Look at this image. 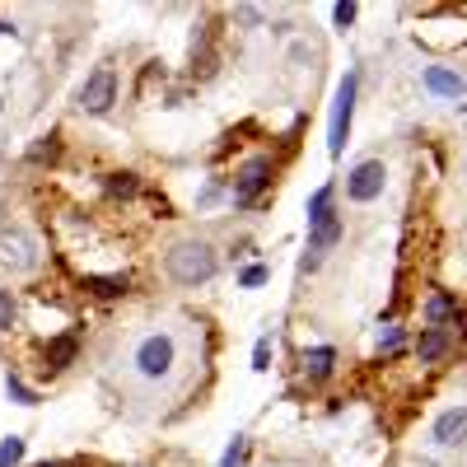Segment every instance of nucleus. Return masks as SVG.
I'll return each mask as SVG.
<instances>
[{"label":"nucleus","instance_id":"18","mask_svg":"<svg viewBox=\"0 0 467 467\" xmlns=\"http://www.w3.org/2000/svg\"><path fill=\"white\" fill-rule=\"evenodd\" d=\"M402 346H407V327H398V323L379 327V350H383V356H398Z\"/></svg>","mask_w":467,"mask_h":467},{"label":"nucleus","instance_id":"27","mask_svg":"<svg viewBox=\"0 0 467 467\" xmlns=\"http://www.w3.org/2000/svg\"><path fill=\"white\" fill-rule=\"evenodd\" d=\"M244 453H248V440L239 435V440L229 444V453H224V467H244Z\"/></svg>","mask_w":467,"mask_h":467},{"label":"nucleus","instance_id":"20","mask_svg":"<svg viewBox=\"0 0 467 467\" xmlns=\"http://www.w3.org/2000/svg\"><path fill=\"white\" fill-rule=\"evenodd\" d=\"M266 281H271V266H266V262H253V266L239 271V285H244V290H257V285H266Z\"/></svg>","mask_w":467,"mask_h":467},{"label":"nucleus","instance_id":"30","mask_svg":"<svg viewBox=\"0 0 467 467\" xmlns=\"http://www.w3.org/2000/svg\"><path fill=\"white\" fill-rule=\"evenodd\" d=\"M0 108H5V99H0Z\"/></svg>","mask_w":467,"mask_h":467},{"label":"nucleus","instance_id":"16","mask_svg":"<svg viewBox=\"0 0 467 467\" xmlns=\"http://www.w3.org/2000/svg\"><path fill=\"white\" fill-rule=\"evenodd\" d=\"M332 202H337V182H323L314 197H308V229H314L318 220H327L332 215Z\"/></svg>","mask_w":467,"mask_h":467},{"label":"nucleus","instance_id":"21","mask_svg":"<svg viewBox=\"0 0 467 467\" xmlns=\"http://www.w3.org/2000/svg\"><path fill=\"white\" fill-rule=\"evenodd\" d=\"M19 462H24V440L10 435L5 444H0V467H19Z\"/></svg>","mask_w":467,"mask_h":467},{"label":"nucleus","instance_id":"25","mask_svg":"<svg viewBox=\"0 0 467 467\" xmlns=\"http://www.w3.org/2000/svg\"><path fill=\"white\" fill-rule=\"evenodd\" d=\"M220 197H224V182H220V178H211V182L197 192V206H215Z\"/></svg>","mask_w":467,"mask_h":467},{"label":"nucleus","instance_id":"15","mask_svg":"<svg viewBox=\"0 0 467 467\" xmlns=\"http://www.w3.org/2000/svg\"><path fill=\"white\" fill-rule=\"evenodd\" d=\"M80 290H89L99 299H122V295H131V276H80Z\"/></svg>","mask_w":467,"mask_h":467},{"label":"nucleus","instance_id":"8","mask_svg":"<svg viewBox=\"0 0 467 467\" xmlns=\"http://www.w3.org/2000/svg\"><path fill=\"white\" fill-rule=\"evenodd\" d=\"M341 239H346V220H341V211H332L327 220H318L314 229H308V248H304V262H299V266H304V271H318V262H323Z\"/></svg>","mask_w":467,"mask_h":467},{"label":"nucleus","instance_id":"2","mask_svg":"<svg viewBox=\"0 0 467 467\" xmlns=\"http://www.w3.org/2000/svg\"><path fill=\"white\" fill-rule=\"evenodd\" d=\"M127 365H131V374H136L140 383H164V379H173V369H178V337H173L169 327H154V332L136 337Z\"/></svg>","mask_w":467,"mask_h":467},{"label":"nucleus","instance_id":"22","mask_svg":"<svg viewBox=\"0 0 467 467\" xmlns=\"http://www.w3.org/2000/svg\"><path fill=\"white\" fill-rule=\"evenodd\" d=\"M356 15H360V5H350V0H341V5H332V24L346 33L350 24H356Z\"/></svg>","mask_w":467,"mask_h":467},{"label":"nucleus","instance_id":"7","mask_svg":"<svg viewBox=\"0 0 467 467\" xmlns=\"http://www.w3.org/2000/svg\"><path fill=\"white\" fill-rule=\"evenodd\" d=\"M117 103V70L112 66H99L89 80L80 85V94H75V108H80L85 117H108Z\"/></svg>","mask_w":467,"mask_h":467},{"label":"nucleus","instance_id":"1","mask_svg":"<svg viewBox=\"0 0 467 467\" xmlns=\"http://www.w3.org/2000/svg\"><path fill=\"white\" fill-rule=\"evenodd\" d=\"M215 271H220V253H215V244H206V239H178V244L164 253V276H169L178 290L211 285Z\"/></svg>","mask_w":467,"mask_h":467},{"label":"nucleus","instance_id":"4","mask_svg":"<svg viewBox=\"0 0 467 467\" xmlns=\"http://www.w3.org/2000/svg\"><path fill=\"white\" fill-rule=\"evenodd\" d=\"M356 94H360V70H346V80L337 85V99H332V122H327V154L346 150V136H350V117H356Z\"/></svg>","mask_w":467,"mask_h":467},{"label":"nucleus","instance_id":"13","mask_svg":"<svg viewBox=\"0 0 467 467\" xmlns=\"http://www.w3.org/2000/svg\"><path fill=\"white\" fill-rule=\"evenodd\" d=\"M420 85L431 89L435 99H449V103H458L462 94H467V80L458 70H449V66H425V75H420Z\"/></svg>","mask_w":467,"mask_h":467},{"label":"nucleus","instance_id":"6","mask_svg":"<svg viewBox=\"0 0 467 467\" xmlns=\"http://www.w3.org/2000/svg\"><path fill=\"white\" fill-rule=\"evenodd\" d=\"M0 262L10 271H33L43 262V244H37V234H28L24 224H10L0 229Z\"/></svg>","mask_w":467,"mask_h":467},{"label":"nucleus","instance_id":"19","mask_svg":"<svg viewBox=\"0 0 467 467\" xmlns=\"http://www.w3.org/2000/svg\"><path fill=\"white\" fill-rule=\"evenodd\" d=\"M5 393H10V398H15L19 407H33V402H37V393H33V388H28V383H24V379H19L15 369L5 374Z\"/></svg>","mask_w":467,"mask_h":467},{"label":"nucleus","instance_id":"28","mask_svg":"<svg viewBox=\"0 0 467 467\" xmlns=\"http://www.w3.org/2000/svg\"><path fill=\"white\" fill-rule=\"evenodd\" d=\"M37 467H61V462H37Z\"/></svg>","mask_w":467,"mask_h":467},{"label":"nucleus","instance_id":"12","mask_svg":"<svg viewBox=\"0 0 467 467\" xmlns=\"http://www.w3.org/2000/svg\"><path fill=\"white\" fill-rule=\"evenodd\" d=\"M411 350H416L420 365H440V360L453 356V332H444V327H420V337L411 341Z\"/></svg>","mask_w":467,"mask_h":467},{"label":"nucleus","instance_id":"26","mask_svg":"<svg viewBox=\"0 0 467 467\" xmlns=\"http://www.w3.org/2000/svg\"><path fill=\"white\" fill-rule=\"evenodd\" d=\"M15 327V299H10V290H0V332H10Z\"/></svg>","mask_w":467,"mask_h":467},{"label":"nucleus","instance_id":"5","mask_svg":"<svg viewBox=\"0 0 467 467\" xmlns=\"http://www.w3.org/2000/svg\"><path fill=\"white\" fill-rule=\"evenodd\" d=\"M383 187H388V164L369 154V160H360L356 169L346 173V202L350 206H369V202L383 197Z\"/></svg>","mask_w":467,"mask_h":467},{"label":"nucleus","instance_id":"14","mask_svg":"<svg viewBox=\"0 0 467 467\" xmlns=\"http://www.w3.org/2000/svg\"><path fill=\"white\" fill-rule=\"evenodd\" d=\"M332 369H337V346H308L304 356H299V374L308 379V383H327L332 379Z\"/></svg>","mask_w":467,"mask_h":467},{"label":"nucleus","instance_id":"9","mask_svg":"<svg viewBox=\"0 0 467 467\" xmlns=\"http://www.w3.org/2000/svg\"><path fill=\"white\" fill-rule=\"evenodd\" d=\"M420 318H425V327H458L462 318H467V308H462V299H458V290H431L425 295V304H420Z\"/></svg>","mask_w":467,"mask_h":467},{"label":"nucleus","instance_id":"29","mask_svg":"<svg viewBox=\"0 0 467 467\" xmlns=\"http://www.w3.org/2000/svg\"><path fill=\"white\" fill-rule=\"evenodd\" d=\"M462 341H467V318H462Z\"/></svg>","mask_w":467,"mask_h":467},{"label":"nucleus","instance_id":"17","mask_svg":"<svg viewBox=\"0 0 467 467\" xmlns=\"http://www.w3.org/2000/svg\"><path fill=\"white\" fill-rule=\"evenodd\" d=\"M103 187H108V197H122V202H131L136 192H140V178H136L131 169H127V173H108V182H103Z\"/></svg>","mask_w":467,"mask_h":467},{"label":"nucleus","instance_id":"11","mask_svg":"<svg viewBox=\"0 0 467 467\" xmlns=\"http://www.w3.org/2000/svg\"><path fill=\"white\" fill-rule=\"evenodd\" d=\"M75 360H80V332H57L43 346V369H52V374H66Z\"/></svg>","mask_w":467,"mask_h":467},{"label":"nucleus","instance_id":"10","mask_svg":"<svg viewBox=\"0 0 467 467\" xmlns=\"http://www.w3.org/2000/svg\"><path fill=\"white\" fill-rule=\"evenodd\" d=\"M462 440H467V407L440 411L435 425H431V444H435V449H458Z\"/></svg>","mask_w":467,"mask_h":467},{"label":"nucleus","instance_id":"23","mask_svg":"<svg viewBox=\"0 0 467 467\" xmlns=\"http://www.w3.org/2000/svg\"><path fill=\"white\" fill-rule=\"evenodd\" d=\"M52 150H57V136H43V140L24 154V160H28V164H43V160H52Z\"/></svg>","mask_w":467,"mask_h":467},{"label":"nucleus","instance_id":"24","mask_svg":"<svg viewBox=\"0 0 467 467\" xmlns=\"http://www.w3.org/2000/svg\"><path fill=\"white\" fill-rule=\"evenodd\" d=\"M253 369H257V374L271 369V337H262V341L253 346Z\"/></svg>","mask_w":467,"mask_h":467},{"label":"nucleus","instance_id":"3","mask_svg":"<svg viewBox=\"0 0 467 467\" xmlns=\"http://www.w3.org/2000/svg\"><path fill=\"white\" fill-rule=\"evenodd\" d=\"M271 182H276V160H271V154H248V160L234 169L229 197H234V206H239V211H253L271 192Z\"/></svg>","mask_w":467,"mask_h":467}]
</instances>
